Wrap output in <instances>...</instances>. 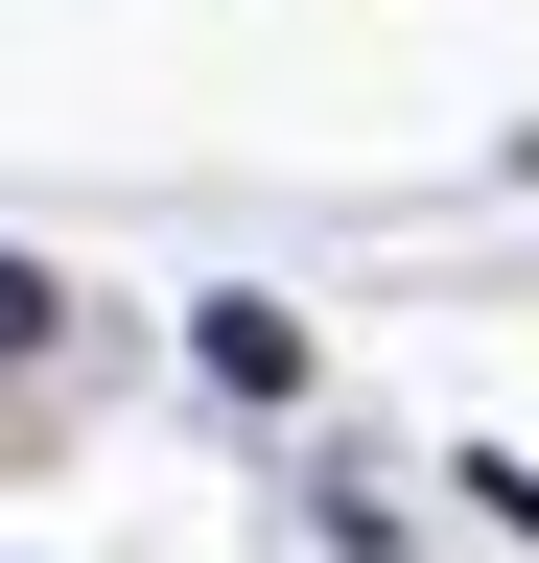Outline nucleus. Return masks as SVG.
<instances>
[{
	"label": "nucleus",
	"mask_w": 539,
	"mask_h": 563,
	"mask_svg": "<svg viewBox=\"0 0 539 563\" xmlns=\"http://www.w3.org/2000/svg\"><path fill=\"white\" fill-rule=\"evenodd\" d=\"M24 329H47V282H24V258H0V352H24Z\"/></svg>",
	"instance_id": "obj_1"
}]
</instances>
